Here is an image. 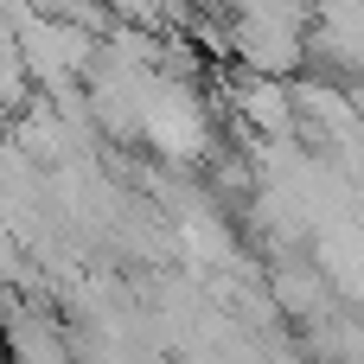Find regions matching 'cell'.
<instances>
[{
    "instance_id": "6",
    "label": "cell",
    "mask_w": 364,
    "mask_h": 364,
    "mask_svg": "<svg viewBox=\"0 0 364 364\" xmlns=\"http://www.w3.org/2000/svg\"><path fill=\"white\" fill-rule=\"evenodd\" d=\"M38 13H51V19H77V26H96V32H109L115 26V13L102 6V0H32Z\"/></svg>"
},
{
    "instance_id": "4",
    "label": "cell",
    "mask_w": 364,
    "mask_h": 364,
    "mask_svg": "<svg viewBox=\"0 0 364 364\" xmlns=\"http://www.w3.org/2000/svg\"><path fill=\"white\" fill-rule=\"evenodd\" d=\"M269 294H275V307L282 314H314V307H326V282L314 275V269H301V262H282L275 275H269Z\"/></svg>"
},
{
    "instance_id": "5",
    "label": "cell",
    "mask_w": 364,
    "mask_h": 364,
    "mask_svg": "<svg viewBox=\"0 0 364 364\" xmlns=\"http://www.w3.org/2000/svg\"><path fill=\"white\" fill-rule=\"evenodd\" d=\"M13 352H19V364H70L64 346H58V333L45 320H32L19 301H13Z\"/></svg>"
},
{
    "instance_id": "3",
    "label": "cell",
    "mask_w": 364,
    "mask_h": 364,
    "mask_svg": "<svg viewBox=\"0 0 364 364\" xmlns=\"http://www.w3.org/2000/svg\"><path fill=\"white\" fill-rule=\"evenodd\" d=\"M230 58L250 70H269V77H294L314 58V32L288 26V19H262V13H230Z\"/></svg>"
},
{
    "instance_id": "7",
    "label": "cell",
    "mask_w": 364,
    "mask_h": 364,
    "mask_svg": "<svg viewBox=\"0 0 364 364\" xmlns=\"http://www.w3.org/2000/svg\"><path fill=\"white\" fill-rule=\"evenodd\" d=\"M115 19H134V26H160L166 19V0H102Z\"/></svg>"
},
{
    "instance_id": "2",
    "label": "cell",
    "mask_w": 364,
    "mask_h": 364,
    "mask_svg": "<svg viewBox=\"0 0 364 364\" xmlns=\"http://www.w3.org/2000/svg\"><path fill=\"white\" fill-rule=\"evenodd\" d=\"M230 70V109L237 122L256 134V141H294L301 134V102H294V83L288 77H269V70H250V64H224Z\"/></svg>"
},
{
    "instance_id": "1",
    "label": "cell",
    "mask_w": 364,
    "mask_h": 364,
    "mask_svg": "<svg viewBox=\"0 0 364 364\" xmlns=\"http://www.w3.org/2000/svg\"><path fill=\"white\" fill-rule=\"evenodd\" d=\"M147 141L141 147H154L160 160H173V166H192V160H205L211 154V109H205V96L186 83V77H166V70H154V83H147Z\"/></svg>"
}]
</instances>
